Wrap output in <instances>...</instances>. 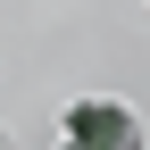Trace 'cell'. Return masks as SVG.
<instances>
[{"mask_svg":"<svg viewBox=\"0 0 150 150\" xmlns=\"http://www.w3.org/2000/svg\"><path fill=\"white\" fill-rule=\"evenodd\" d=\"M59 150H142V125H134L125 100H75Z\"/></svg>","mask_w":150,"mask_h":150,"instance_id":"cell-1","label":"cell"}]
</instances>
